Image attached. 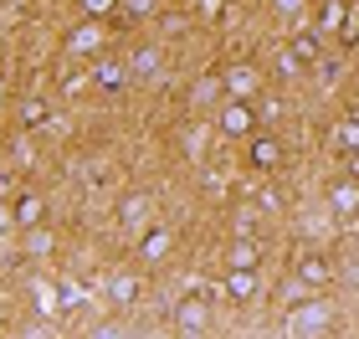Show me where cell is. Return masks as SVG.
<instances>
[{
  "label": "cell",
  "instance_id": "obj_3",
  "mask_svg": "<svg viewBox=\"0 0 359 339\" xmlns=\"http://www.w3.org/2000/svg\"><path fill=\"white\" fill-rule=\"evenodd\" d=\"M241 149H247V170H257V175L283 170V159H287V149H283V139H277V134H252Z\"/></svg>",
  "mask_w": 359,
  "mask_h": 339
},
{
  "label": "cell",
  "instance_id": "obj_20",
  "mask_svg": "<svg viewBox=\"0 0 359 339\" xmlns=\"http://www.w3.org/2000/svg\"><path fill=\"white\" fill-rule=\"evenodd\" d=\"M118 11L128 15V21H144V15L159 11V0H118Z\"/></svg>",
  "mask_w": 359,
  "mask_h": 339
},
{
  "label": "cell",
  "instance_id": "obj_23",
  "mask_svg": "<svg viewBox=\"0 0 359 339\" xmlns=\"http://www.w3.org/2000/svg\"><path fill=\"white\" fill-rule=\"evenodd\" d=\"M15 232V211H11V201H0V237Z\"/></svg>",
  "mask_w": 359,
  "mask_h": 339
},
{
  "label": "cell",
  "instance_id": "obj_24",
  "mask_svg": "<svg viewBox=\"0 0 359 339\" xmlns=\"http://www.w3.org/2000/svg\"><path fill=\"white\" fill-rule=\"evenodd\" d=\"M0 108H6V98H0Z\"/></svg>",
  "mask_w": 359,
  "mask_h": 339
},
{
  "label": "cell",
  "instance_id": "obj_12",
  "mask_svg": "<svg viewBox=\"0 0 359 339\" xmlns=\"http://www.w3.org/2000/svg\"><path fill=\"white\" fill-rule=\"evenodd\" d=\"M11 211H15V232H31V226H41V216H46V201L36 196V190H21V196L11 201Z\"/></svg>",
  "mask_w": 359,
  "mask_h": 339
},
{
  "label": "cell",
  "instance_id": "obj_1",
  "mask_svg": "<svg viewBox=\"0 0 359 339\" xmlns=\"http://www.w3.org/2000/svg\"><path fill=\"white\" fill-rule=\"evenodd\" d=\"M216 128H221L226 139H241V144H247L252 134H262V108L247 103V98H226L221 113H216Z\"/></svg>",
  "mask_w": 359,
  "mask_h": 339
},
{
  "label": "cell",
  "instance_id": "obj_14",
  "mask_svg": "<svg viewBox=\"0 0 359 339\" xmlns=\"http://www.w3.org/2000/svg\"><path fill=\"white\" fill-rule=\"evenodd\" d=\"M329 206H334L339 216H354L359 211V180H354V175H344V180L329 185Z\"/></svg>",
  "mask_w": 359,
  "mask_h": 339
},
{
  "label": "cell",
  "instance_id": "obj_21",
  "mask_svg": "<svg viewBox=\"0 0 359 339\" xmlns=\"http://www.w3.org/2000/svg\"><path fill=\"white\" fill-rule=\"evenodd\" d=\"M26 252H52V232L31 226V232H26Z\"/></svg>",
  "mask_w": 359,
  "mask_h": 339
},
{
  "label": "cell",
  "instance_id": "obj_13",
  "mask_svg": "<svg viewBox=\"0 0 359 339\" xmlns=\"http://www.w3.org/2000/svg\"><path fill=\"white\" fill-rule=\"evenodd\" d=\"M287 57L298 62V67H313V62L323 57V36L318 31H298V36L287 41Z\"/></svg>",
  "mask_w": 359,
  "mask_h": 339
},
{
  "label": "cell",
  "instance_id": "obj_10",
  "mask_svg": "<svg viewBox=\"0 0 359 339\" xmlns=\"http://www.w3.org/2000/svg\"><path fill=\"white\" fill-rule=\"evenodd\" d=\"M318 6V36H339V31L349 26V0H313Z\"/></svg>",
  "mask_w": 359,
  "mask_h": 339
},
{
  "label": "cell",
  "instance_id": "obj_4",
  "mask_svg": "<svg viewBox=\"0 0 359 339\" xmlns=\"http://www.w3.org/2000/svg\"><path fill=\"white\" fill-rule=\"evenodd\" d=\"M103 26H97V21H83V26H72L67 31V57L72 62H88V67H93V62L97 57H103Z\"/></svg>",
  "mask_w": 359,
  "mask_h": 339
},
{
  "label": "cell",
  "instance_id": "obj_6",
  "mask_svg": "<svg viewBox=\"0 0 359 339\" xmlns=\"http://www.w3.org/2000/svg\"><path fill=\"white\" fill-rule=\"evenodd\" d=\"M221 88H226V98L257 103V98H262V72H257V67H231V72L221 77Z\"/></svg>",
  "mask_w": 359,
  "mask_h": 339
},
{
  "label": "cell",
  "instance_id": "obj_9",
  "mask_svg": "<svg viewBox=\"0 0 359 339\" xmlns=\"http://www.w3.org/2000/svg\"><path fill=\"white\" fill-rule=\"evenodd\" d=\"M149 216H154V206H149V196H139V190L118 201V226H123V232H144Z\"/></svg>",
  "mask_w": 359,
  "mask_h": 339
},
{
  "label": "cell",
  "instance_id": "obj_7",
  "mask_svg": "<svg viewBox=\"0 0 359 339\" xmlns=\"http://www.w3.org/2000/svg\"><path fill=\"white\" fill-rule=\"evenodd\" d=\"M221 293L231 298V303H252L257 293H262V278H257V267H231V272H226V283H221Z\"/></svg>",
  "mask_w": 359,
  "mask_h": 339
},
{
  "label": "cell",
  "instance_id": "obj_22",
  "mask_svg": "<svg viewBox=\"0 0 359 339\" xmlns=\"http://www.w3.org/2000/svg\"><path fill=\"white\" fill-rule=\"evenodd\" d=\"M83 11H88V21H103V15L118 11V0H83Z\"/></svg>",
  "mask_w": 359,
  "mask_h": 339
},
{
  "label": "cell",
  "instance_id": "obj_8",
  "mask_svg": "<svg viewBox=\"0 0 359 339\" xmlns=\"http://www.w3.org/2000/svg\"><path fill=\"white\" fill-rule=\"evenodd\" d=\"M123 83H134V77H128V62H113V57H97L93 62V88L97 93H118Z\"/></svg>",
  "mask_w": 359,
  "mask_h": 339
},
{
  "label": "cell",
  "instance_id": "obj_15",
  "mask_svg": "<svg viewBox=\"0 0 359 339\" xmlns=\"http://www.w3.org/2000/svg\"><path fill=\"white\" fill-rule=\"evenodd\" d=\"M226 267H262V247H257V237H236L231 247H226Z\"/></svg>",
  "mask_w": 359,
  "mask_h": 339
},
{
  "label": "cell",
  "instance_id": "obj_16",
  "mask_svg": "<svg viewBox=\"0 0 359 339\" xmlns=\"http://www.w3.org/2000/svg\"><path fill=\"white\" fill-rule=\"evenodd\" d=\"M159 62H165L159 46H134V52H128V77H154Z\"/></svg>",
  "mask_w": 359,
  "mask_h": 339
},
{
  "label": "cell",
  "instance_id": "obj_5",
  "mask_svg": "<svg viewBox=\"0 0 359 339\" xmlns=\"http://www.w3.org/2000/svg\"><path fill=\"white\" fill-rule=\"evenodd\" d=\"M175 329L185 334H205L210 329V293H185L175 303Z\"/></svg>",
  "mask_w": 359,
  "mask_h": 339
},
{
  "label": "cell",
  "instance_id": "obj_19",
  "mask_svg": "<svg viewBox=\"0 0 359 339\" xmlns=\"http://www.w3.org/2000/svg\"><path fill=\"white\" fill-rule=\"evenodd\" d=\"M334 144H339L344 154H359V113H354V119H344V124L334 128Z\"/></svg>",
  "mask_w": 359,
  "mask_h": 339
},
{
  "label": "cell",
  "instance_id": "obj_2",
  "mask_svg": "<svg viewBox=\"0 0 359 339\" xmlns=\"http://www.w3.org/2000/svg\"><path fill=\"white\" fill-rule=\"evenodd\" d=\"M292 278H298L308 293H323V288L334 283V257H329V252H318V247L298 252V262H292Z\"/></svg>",
  "mask_w": 359,
  "mask_h": 339
},
{
  "label": "cell",
  "instance_id": "obj_11",
  "mask_svg": "<svg viewBox=\"0 0 359 339\" xmlns=\"http://www.w3.org/2000/svg\"><path fill=\"white\" fill-rule=\"evenodd\" d=\"M170 247H175V232H170V226H149V232L139 237V262H165Z\"/></svg>",
  "mask_w": 359,
  "mask_h": 339
},
{
  "label": "cell",
  "instance_id": "obj_17",
  "mask_svg": "<svg viewBox=\"0 0 359 339\" xmlns=\"http://www.w3.org/2000/svg\"><path fill=\"white\" fill-rule=\"evenodd\" d=\"M15 119H21V128H31V134H36V128L52 124V103H46V98H26L21 108H15Z\"/></svg>",
  "mask_w": 359,
  "mask_h": 339
},
{
  "label": "cell",
  "instance_id": "obj_18",
  "mask_svg": "<svg viewBox=\"0 0 359 339\" xmlns=\"http://www.w3.org/2000/svg\"><path fill=\"white\" fill-rule=\"evenodd\" d=\"M139 293H144V283L134 278V272H118V278L108 283V298L118 303V309H128V303H139Z\"/></svg>",
  "mask_w": 359,
  "mask_h": 339
}]
</instances>
